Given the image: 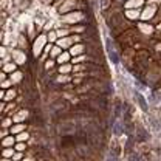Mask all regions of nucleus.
I'll use <instances>...</instances> for the list:
<instances>
[{"mask_svg":"<svg viewBox=\"0 0 161 161\" xmlns=\"http://www.w3.org/2000/svg\"><path fill=\"white\" fill-rule=\"evenodd\" d=\"M105 48H107V54H109V59L113 65H118L119 64V56H118V51L115 50L113 47V42L110 37H105Z\"/></svg>","mask_w":161,"mask_h":161,"instance_id":"f257e3e1","label":"nucleus"},{"mask_svg":"<svg viewBox=\"0 0 161 161\" xmlns=\"http://www.w3.org/2000/svg\"><path fill=\"white\" fill-rule=\"evenodd\" d=\"M135 98H136V102H138V105H140V109L143 110V112H147L149 110V105H147V101H146V98L140 93V92H135Z\"/></svg>","mask_w":161,"mask_h":161,"instance_id":"f03ea898","label":"nucleus"},{"mask_svg":"<svg viewBox=\"0 0 161 161\" xmlns=\"http://www.w3.org/2000/svg\"><path fill=\"white\" fill-rule=\"evenodd\" d=\"M113 133L115 135H121L123 133V124L121 123H115L113 124Z\"/></svg>","mask_w":161,"mask_h":161,"instance_id":"7ed1b4c3","label":"nucleus"}]
</instances>
